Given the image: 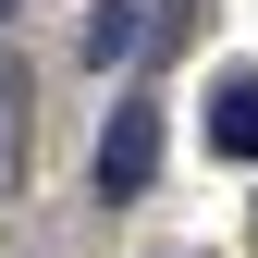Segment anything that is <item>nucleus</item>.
Instances as JSON below:
<instances>
[{
    "mask_svg": "<svg viewBox=\"0 0 258 258\" xmlns=\"http://www.w3.org/2000/svg\"><path fill=\"white\" fill-rule=\"evenodd\" d=\"M0 184H13V123H0Z\"/></svg>",
    "mask_w": 258,
    "mask_h": 258,
    "instance_id": "nucleus-4",
    "label": "nucleus"
},
{
    "mask_svg": "<svg viewBox=\"0 0 258 258\" xmlns=\"http://www.w3.org/2000/svg\"><path fill=\"white\" fill-rule=\"evenodd\" d=\"M0 13H13V0H0Z\"/></svg>",
    "mask_w": 258,
    "mask_h": 258,
    "instance_id": "nucleus-6",
    "label": "nucleus"
},
{
    "mask_svg": "<svg viewBox=\"0 0 258 258\" xmlns=\"http://www.w3.org/2000/svg\"><path fill=\"white\" fill-rule=\"evenodd\" d=\"M209 148L221 160H258V74H246V61L209 86Z\"/></svg>",
    "mask_w": 258,
    "mask_h": 258,
    "instance_id": "nucleus-2",
    "label": "nucleus"
},
{
    "mask_svg": "<svg viewBox=\"0 0 258 258\" xmlns=\"http://www.w3.org/2000/svg\"><path fill=\"white\" fill-rule=\"evenodd\" d=\"M148 25H160V0H99V13H86V61H99V74H111V61H136Z\"/></svg>",
    "mask_w": 258,
    "mask_h": 258,
    "instance_id": "nucleus-3",
    "label": "nucleus"
},
{
    "mask_svg": "<svg viewBox=\"0 0 258 258\" xmlns=\"http://www.w3.org/2000/svg\"><path fill=\"white\" fill-rule=\"evenodd\" d=\"M148 172H160V99H123L99 136V197H148Z\"/></svg>",
    "mask_w": 258,
    "mask_h": 258,
    "instance_id": "nucleus-1",
    "label": "nucleus"
},
{
    "mask_svg": "<svg viewBox=\"0 0 258 258\" xmlns=\"http://www.w3.org/2000/svg\"><path fill=\"white\" fill-rule=\"evenodd\" d=\"M246 246H258V221H246Z\"/></svg>",
    "mask_w": 258,
    "mask_h": 258,
    "instance_id": "nucleus-5",
    "label": "nucleus"
}]
</instances>
